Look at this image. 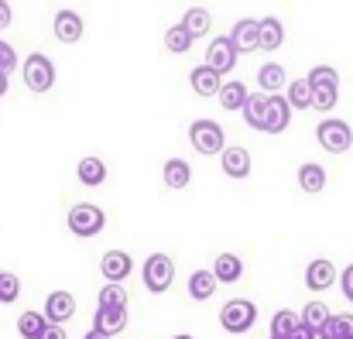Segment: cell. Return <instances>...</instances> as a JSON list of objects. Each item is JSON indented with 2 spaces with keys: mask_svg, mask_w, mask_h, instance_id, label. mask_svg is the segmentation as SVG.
<instances>
[{
  "mask_svg": "<svg viewBox=\"0 0 353 339\" xmlns=\"http://www.w3.org/2000/svg\"><path fill=\"white\" fill-rule=\"evenodd\" d=\"M21 76H24V86H28L31 93H48V90L55 86V65H52V59L41 55V52H34V55L24 59Z\"/></svg>",
  "mask_w": 353,
  "mask_h": 339,
  "instance_id": "obj_1",
  "label": "cell"
},
{
  "mask_svg": "<svg viewBox=\"0 0 353 339\" xmlns=\"http://www.w3.org/2000/svg\"><path fill=\"white\" fill-rule=\"evenodd\" d=\"M254 322H257V305L247 298H234L220 309V326L234 336H243L247 329H254Z\"/></svg>",
  "mask_w": 353,
  "mask_h": 339,
  "instance_id": "obj_2",
  "label": "cell"
},
{
  "mask_svg": "<svg viewBox=\"0 0 353 339\" xmlns=\"http://www.w3.org/2000/svg\"><path fill=\"white\" fill-rule=\"evenodd\" d=\"M172 278H175V264H172V257L168 254H151L148 260H144V288L151 291V295H161V291H168L172 288Z\"/></svg>",
  "mask_w": 353,
  "mask_h": 339,
  "instance_id": "obj_3",
  "label": "cell"
},
{
  "mask_svg": "<svg viewBox=\"0 0 353 339\" xmlns=\"http://www.w3.org/2000/svg\"><path fill=\"white\" fill-rule=\"evenodd\" d=\"M103 226H107V213L93 203H76L69 209V229L76 236H97V233H103Z\"/></svg>",
  "mask_w": 353,
  "mask_h": 339,
  "instance_id": "obj_4",
  "label": "cell"
},
{
  "mask_svg": "<svg viewBox=\"0 0 353 339\" xmlns=\"http://www.w3.org/2000/svg\"><path fill=\"white\" fill-rule=\"evenodd\" d=\"M316 141L323 144V151L330 154H347L353 144V130L347 120H323L316 127Z\"/></svg>",
  "mask_w": 353,
  "mask_h": 339,
  "instance_id": "obj_5",
  "label": "cell"
},
{
  "mask_svg": "<svg viewBox=\"0 0 353 339\" xmlns=\"http://www.w3.org/2000/svg\"><path fill=\"white\" fill-rule=\"evenodd\" d=\"M189 141L199 154H223V127L213 123V120L189 123Z\"/></svg>",
  "mask_w": 353,
  "mask_h": 339,
  "instance_id": "obj_6",
  "label": "cell"
},
{
  "mask_svg": "<svg viewBox=\"0 0 353 339\" xmlns=\"http://www.w3.org/2000/svg\"><path fill=\"white\" fill-rule=\"evenodd\" d=\"M236 59H240V52H236V45H234V38H230V34H220V38H216V41H210V48H206V65H210V69H216L220 76L234 69Z\"/></svg>",
  "mask_w": 353,
  "mask_h": 339,
  "instance_id": "obj_7",
  "label": "cell"
},
{
  "mask_svg": "<svg viewBox=\"0 0 353 339\" xmlns=\"http://www.w3.org/2000/svg\"><path fill=\"white\" fill-rule=\"evenodd\" d=\"M76 316V295H69V291H52L48 298H45V319L52 322V326H62V322H69Z\"/></svg>",
  "mask_w": 353,
  "mask_h": 339,
  "instance_id": "obj_8",
  "label": "cell"
},
{
  "mask_svg": "<svg viewBox=\"0 0 353 339\" xmlns=\"http://www.w3.org/2000/svg\"><path fill=\"white\" fill-rule=\"evenodd\" d=\"M292 123V103L288 96H268V113H264V134H281Z\"/></svg>",
  "mask_w": 353,
  "mask_h": 339,
  "instance_id": "obj_9",
  "label": "cell"
},
{
  "mask_svg": "<svg viewBox=\"0 0 353 339\" xmlns=\"http://www.w3.org/2000/svg\"><path fill=\"white\" fill-rule=\"evenodd\" d=\"M100 271H103L107 285H120V281L134 271V260H130L127 250H107L103 260H100Z\"/></svg>",
  "mask_w": 353,
  "mask_h": 339,
  "instance_id": "obj_10",
  "label": "cell"
},
{
  "mask_svg": "<svg viewBox=\"0 0 353 339\" xmlns=\"http://www.w3.org/2000/svg\"><path fill=\"white\" fill-rule=\"evenodd\" d=\"M230 38H234V45H236L240 55L261 48V21H254V17H240V21L234 24V31H230Z\"/></svg>",
  "mask_w": 353,
  "mask_h": 339,
  "instance_id": "obj_11",
  "label": "cell"
},
{
  "mask_svg": "<svg viewBox=\"0 0 353 339\" xmlns=\"http://www.w3.org/2000/svg\"><path fill=\"white\" fill-rule=\"evenodd\" d=\"M52 28H55V38L62 45H76L83 38V17L76 10H59L55 21H52Z\"/></svg>",
  "mask_w": 353,
  "mask_h": 339,
  "instance_id": "obj_12",
  "label": "cell"
},
{
  "mask_svg": "<svg viewBox=\"0 0 353 339\" xmlns=\"http://www.w3.org/2000/svg\"><path fill=\"white\" fill-rule=\"evenodd\" d=\"M189 86H192L199 96H220L223 76H220L216 69H210V65H196V69L189 72Z\"/></svg>",
  "mask_w": 353,
  "mask_h": 339,
  "instance_id": "obj_13",
  "label": "cell"
},
{
  "mask_svg": "<svg viewBox=\"0 0 353 339\" xmlns=\"http://www.w3.org/2000/svg\"><path fill=\"white\" fill-rule=\"evenodd\" d=\"M333 281H336L333 260H326V257L309 260V267H305V285H309L312 291H326V288H333Z\"/></svg>",
  "mask_w": 353,
  "mask_h": 339,
  "instance_id": "obj_14",
  "label": "cell"
},
{
  "mask_svg": "<svg viewBox=\"0 0 353 339\" xmlns=\"http://www.w3.org/2000/svg\"><path fill=\"white\" fill-rule=\"evenodd\" d=\"M93 329H100V333H107V336L114 339L117 333L127 329V309H97Z\"/></svg>",
  "mask_w": 353,
  "mask_h": 339,
  "instance_id": "obj_15",
  "label": "cell"
},
{
  "mask_svg": "<svg viewBox=\"0 0 353 339\" xmlns=\"http://www.w3.org/2000/svg\"><path fill=\"white\" fill-rule=\"evenodd\" d=\"M223 175L227 178H247L250 175V151L247 147H227L223 151Z\"/></svg>",
  "mask_w": 353,
  "mask_h": 339,
  "instance_id": "obj_16",
  "label": "cell"
},
{
  "mask_svg": "<svg viewBox=\"0 0 353 339\" xmlns=\"http://www.w3.org/2000/svg\"><path fill=\"white\" fill-rule=\"evenodd\" d=\"M213 274H216L220 285H234V281L243 278V260H240L236 254H220V257L213 260Z\"/></svg>",
  "mask_w": 353,
  "mask_h": 339,
  "instance_id": "obj_17",
  "label": "cell"
},
{
  "mask_svg": "<svg viewBox=\"0 0 353 339\" xmlns=\"http://www.w3.org/2000/svg\"><path fill=\"white\" fill-rule=\"evenodd\" d=\"M76 178L83 182V185H90V189H97V185H103L107 182V165L100 161V158H83L79 165H76Z\"/></svg>",
  "mask_w": 353,
  "mask_h": 339,
  "instance_id": "obj_18",
  "label": "cell"
},
{
  "mask_svg": "<svg viewBox=\"0 0 353 339\" xmlns=\"http://www.w3.org/2000/svg\"><path fill=\"white\" fill-rule=\"evenodd\" d=\"M299 189L309 192V196L323 192V189H326V168L316 165V161H305V165L299 168Z\"/></svg>",
  "mask_w": 353,
  "mask_h": 339,
  "instance_id": "obj_19",
  "label": "cell"
},
{
  "mask_svg": "<svg viewBox=\"0 0 353 339\" xmlns=\"http://www.w3.org/2000/svg\"><path fill=\"white\" fill-rule=\"evenodd\" d=\"M48 319H45V312H24V316H17V336L21 339H41L48 333Z\"/></svg>",
  "mask_w": 353,
  "mask_h": 339,
  "instance_id": "obj_20",
  "label": "cell"
},
{
  "mask_svg": "<svg viewBox=\"0 0 353 339\" xmlns=\"http://www.w3.org/2000/svg\"><path fill=\"white\" fill-rule=\"evenodd\" d=\"M281 41H285V24H281V17H274V14L261 17V48H264V52H274V48H281Z\"/></svg>",
  "mask_w": 353,
  "mask_h": 339,
  "instance_id": "obj_21",
  "label": "cell"
},
{
  "mask_svg": "<svg viewBox=\"0 0 353 339\" xmlns=\"http://www.w3.org/2000/svg\"><path fill=\"white\" fill-rule=\"evenodd\" d=\"M161 178H165L168 189H185L189 178H192V168H189V161H182V158H168L165 168H161Z\"/></svg>",
  "mask_w": 353,
  "mask_h": 339,
  "instance_id": "obj_22",
  "label": "cell"
},
{
  "mask_svg": "<svg viewBox=\"0 0 353 339\" xmlns=\"http://www.w3.org/2000/svg\"><path fill=\"white\" fill-rule=\"evenodd\" d=\"M182 28H185L192 38H203V34H210V28H213V14H210L206 7H189L185 17H182Z\"/></svg>",
  "mask_w": 353,
  "mask_h": 339,
  "instance_id": "obj_23",
  "label": "cell"
},
{
  "mask_svg": "<svg viewBox=\"0 0 353 339\" xmlns=\"http://www.w3.org/2000/svg\"><path fill=\"white\" fill-rule=\"evenodd\" d=\"M285 83H288V72H285L278 62H264V65L257 69V86H261L264 93H278Z\"/></svg>",
  "mask_w": 353,
  "mask_h": 339,
  "instance_id": "obj_24",
  "label": "cell"
},
{
  "mask_svg": "<svg viewBox=\"0 0 353 339\" xmlns=\"http://www.w3.org/2000/svg\"><path fill=\"white\" fill-rule=\"evenodd\" d=\"M216 274L213 271H196L192 278H189V295L196 298V302H206V298H213L216 295Z\"/></svg>",
  "mask_w": 353,
  "mask_h": 339,
  "instance_id": "obj_25",
  "label": "cell"
},
{
  "mask_svg": "<svg viewBox=\"0 0 353 339\" xmlns=\"http://www.w3.org/2000/svg\"><path fill=\"white\" fill-rule=\"evenodd\" d=\"M302 316H295L292 309H278L271 316V339H292V333L299 329Z\"/></svg>",
  "mask_w": 353,
  "mask_h": 339,
  "instance_id": "obj_26",
  "label": "cell"
},
{
  "mask_svg": "<svg viewBox=\"0 0 353 339\" xmlns=\"http://www.w3.org/2000/svg\"><path fill=\"white\" fill-rule=\"evenodd\" d=\"M247 100H250V93H247V86L243 83H227L223 90H220V107L230 113V110H240L247 107Z\"/></svg>",
  "mask_w": 353,
  "mask_h": 339,
  "instance_id": "obj_27",
  "label": "cell"
},
{
  "mask_svg": "<svg viewBox=\"0 0 353 339\" xmlns=\"http://www.w3.org/2000/svg\"><path fill=\"white\" fill-rule=\"evenodd\" d=\"M319 339H353V316H333L323 329H319Z\"/></svg>",
  "mask_w": 353,
  "mask_h": 339,
  "instance_id": "obj_28",
  "label": "cell"
},
{
  "mask_svg": "<svg viewBox=\"0 0 353 339\" xmlns=\"http://www.w3.org/2000/svg\"><path fill=\"white\" fill-rule=\"evenodd\" d=\"M299 316H302V322H305V326H312L316 333H319V329L333 319V312H330V305H326V302H309Z\"/></svg>",
  "mask_w": 353,
  "mask_h": 339,
  "instance_id": "obj_29",
  "label": "cell"
},
{
  "mask_svg": "<svg viewBox=\"0 0 353 339\" xmlns=\"http://www.w3.org/2000/svg\"><path fill=\"white\" fill-rule=\"evenodd\" d=\"M264 113H268V96L264 93H254L243 107V120L254 127V130H264Z\"/></svg>",
  "mask_w": 353,
  "mask_h": 339,
  "instance_id": "obj_30",
  "label": "cell"
},
{
  "mask_svg": "<svg viewBox=\"0 0 353 339\" xmlns=\"http://www.w3.org/2000/svg\"><path fill=\"white\" fill-rule=\"evenodd\" d=\"M192 41H196V38H192L182 24H172V28L165 31V48H168V52H175V55L189 52V48H192Z\"/></svg>",
  "mask_w": 353,
  "mask_h": 339,
  "instance_id": "obj_31",
  "label": "cell"
},
{
  "mask_svg": "<svg viewBox=\"0 0 353 339\" xmlns=\"http://www.w3.org/2000/svg\"><path fill=\"white\" fill-rule=\"evenodd\" d=\"M288 103H292V110H309L312 107V86H309V79L288 83Z\"/></svg>",
  "mask_w": 353,
  "mask_h": 339,
  "instance_id": "obj_32",
  "label": "cell"
},
{
  "mask_svg": "<svg viewBox=\"0 0 353 339\" xmlns=\"http://www.w3.org/2000/svg\"><path fill=\"white\" fill-rule=\"evenodd\" d=\"M305 79H309V86H312V90H319V86L340 90V76H336V69H333V65H316Z\"/></svg>",
  "mask_w": 353,
  "mask_h": 339,
  "instance_id": "obj_33",
  "label": "cell"
},
{
  "mask_svg": "<svg viewBox=\"0 0 353 339\" xmlns=\"http://www.w3.org/2000/svg\"><path fill=\"white\" fill-rule=\"evenodd\" d=\"M17 298H21V278L3 271V278H0V305H14Z\"/></svg>",
  "mask_w": 353,
  "mask_h": 339,
  "instance_id": "obj_34",
  "label": "cell"
},
{
  "mask_svg": "<svg viewBox=\"0 0 353 339\" xmlns=\"http://www.w3.org/2000/svg\"><path fill=\"white\" fill-rule=\"evenodd\" d=\"M100 309H127V288L120 285L100 288Z\"/></svg>",
  "mask_w": 353,
  "mask_h": 339,
  "instance_id": "obj_35",
  "label": "cell"
},
{
  "mask_svg": "<svg viewBox=\"0 0 353 339\" xmlns=\"http://www.w3.org/2000/svg\"><path fill=\"white\" fill-rule=\"evenodd\" d=\"M336 100H340V90H330V86H319V90H312V110H333L336 107Z\"/></svg>",
  "mask_w": 353,
  "mask_h": 339,
  "instance_id": "obj_36",
  "label": "cell"
},
{
  "mask_svg": "<svg viewBox=\"0 0 353 339\" xmlns=\"http://www.w3.org/2000/svg\"><path fill=\"white\" fill-rule=\"evenodd\" d=\"M14 69H17V52H14V45L0 41V72H3V76H10Z\"/></svg>",
  "mask_w": 353,
  "mask_h": 339,
  "instance_id": "obj_37",
  "label": "cell"
},
{
  "mask_svg": "<svg viewBox=\"0 0 353 339\" xmlns=\"http://www.w3.org/2000/svg\"><path fill=\"white\" fill-rule=\"evenodd\" d=\"M340 288H343V295L353 302V264L350 267H343V274H340Z\"/></svg>",
  "mask_w": 353,
  "mask_h": 339,
  "instance_id": "obj_38",
  "label": "cell"
},
{
  "mask_svg": "<svg viewBox=\"0 0 353 339\" xmlns=\"http://www.w3.org/2000/svg\"><path fill=\"white\" fill-rule=\"evenodd\" d=\"M292 339H319V333H316L312 326H305V322H299V329L292 333Z\"/></svg>",
  "mask_w": 353,
  "mask_h": 339,
  "instance_id": "obj_39",
  "label": "cell"
},
{
  "mask_svg": "<svg viewBox=\"0 0 353 339\" xmlns=\"http://www.w3.org/2000/svg\"><path fill=\"white\" fill-rule=\"evenodd\" d=\"M10 17H14V14H10V3H3V0H0V28H7V24H10Z\"/></svg>",
  "mask_w": 353,
  "mask_h": 339,
  "instance_id": "obj_40",
  "label": "cell"
},
{
  "mask_svg": "<svg viewBox=\"0 0 353 339\" xmlns=\"http://www.w3.org/2000/svg\"><path fill=\"white\" fill-rule=\"evenodd\" d=\"M41 339H65V333H62V326H48V333Z\"/></svg>",
  "mask_w": 353,
  "mask_h": 339,
  "instance_id": "obj_41",
  "label": "cell"
},
{
  "mask_svg": "<svg viewBox=\"0 0 353 339\" xmlns=\"http://www.w3.org/2000/svg\"><path fill=\"white\" fill-rule=\"evenodd\" d=\"M7 86H10V76L0 72V96H7Z\"/></svg>",
  "mask_w": 353,
  "mask_h": 339,
  "instance_id": "obj_42",
  "label": "cell"
},
{
  "mask_svg": "<svg viewBox=\"0 0 353 339\" xmlns=\"http://www.w3.org/2000/svg\"><path fill=\"white\" fill-rule=\"evenodd\" d=\"M83 339H110V336H107V333H100V329H90Z\"/></svg>",
  "mask_w": 353,
  "mask_h": 339,
  "instance_id": "obj_43",
  "label": "cell"
},
{
  "mask_svg": "<svg viewBox=\"0 0 353 339\" xmlns=\"http://www.w3.org/2000/svg\"><path fill=\"white\" fill-rule=\"evenodd\" d=\"M172 339H192V336L189 333H179V336H172Z\"/></svg>",
  "mask_w": 353,
  "mask_h": 339,
  "instance_id": "obj_44",
  "label": "cell"
},
{
  "mask_svg": "<svg viewBox=\"0 0 353 339\" xmlns=\"http://www.w3.org/2000/svg\"><path fill=\"white\" fill-rule=\"evenodd\" d=\"M0 278H3V271H0Z\"/></svg>",
  "mask_w": 353,
  "mask_h": 339,
  "instance_id": "obj_45",
  "label": "cell"
}]
</instances>
